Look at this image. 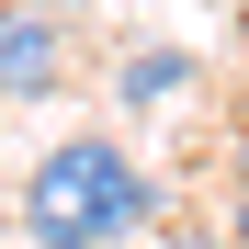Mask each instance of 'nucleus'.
Wrapping results in <instances>:
<instances>
[{"instance_id":"1","label":"nucleus","mask_w":249,"mask_h":249,"mask_svg":"<svg viewBox=\"0 0 249 249\" xmlns=\"http://www.w3.org/2000/svg\"><path fill=\"white\" fill-rule=\"evenodd\" d=\"M23 215H34V238H91V249H113V238L159 227V181L136 170L124 136H57L46 159H34V181H23Z\"/></svg>"},{"instance_id":"2","label":"nucleus","mask_w":249,"mask_h":249,"mask_svg":"<svg viewBox=\"0 0 249 249\" xmlns=\"http://www.w3.org/2000/svg\"><path fill=\"white\" fill-rule=\"evenodd\" d=\"M68 91V12L0 0V102H57Z\"/></svg>"},{"instance_id":"3","label":"nucleus","mask_w":249,"mask_h":249,"mask_svg":"<svg viewBox=\"0 0 249 249\" xmlns=\"http://www.w3.org/2000/svg\"><path fill=\"white\" fill-rule=\"evenodd\" d=\"M113 91L136 102V113H147V102H181V91H193V57H181V46H136V57L113 68Z\"/></svg>"},{"instance_id":"4","label":"nucleus","mask_w":249,"mask_h":249,"mask_svg":"<svg viewBox=\"0 0 249 249\" xmlns=\"http://www.w3.org/2000/svg\"><path fill=\"white\" fill-rule=\"evenodd\" d=\"M227 181H238V215H227V238H238V249H249V136H238V147H227Z\"/></svg>"},{"instance_id":"5","label":"nucleus","mask_w":249,"mask_h":249,"mask_svg":"<svg viewBox=\"0 0 249 249\" xmlns=\"http://www.w3.org/2000/svg\"><path fill=\"white\" fill-rule=\"evenodd\" d=\"M159 249H238V238H227V227H170Z\"/></svg>"},{"instance_id":"6","label":"nucleus","mask_w":249,"mask_h":249,"mask_svg":"<svg viewBox=\"0 0 249 249\" xmlns=\"http://www.w3.org/2000/svg\"><path fill=\"white\" fill-rule=\"evenodd\" d=\"M23 12H79V0H23Z\"/></svg>"},{"instance_id":"7","label":"nucleus","mask_w":249,"mask_h":249,"mask_svg":"<svg viewBox=\"0 0 249 249\" xmlns=\"http://www.w3.org/2000/svg\"><path fill=\"white\" fill-rule=\"evenodd\" d=\"M34 249H91V238H34Z\"/></svg>"},{"instance_id":"8","label":"nucleus","mask_w":249,"mask_h":249,"mask_svg":"<svg viewBox=\"0 0 249 249\" xmlns=\"http://www.w3.org/2000/svg\"><path fill=\"white\" fill-rule=\"evenodd\" d=\"M227 12H238V34H249V0H227Z\"/></svg>"}]
</instances>
